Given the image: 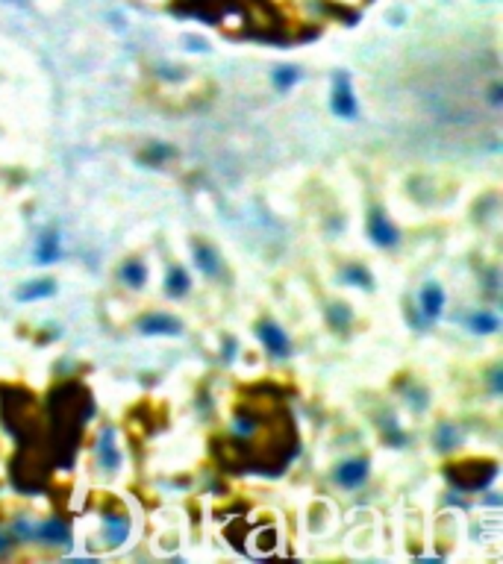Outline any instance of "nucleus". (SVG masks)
<instances>
[{
    "mask_svg": "<svg viewBox=\"0 0 503 564\" xmlns=\"http://www.w3.org/2000/svg\"><path fill=\"white\" fill-rule=\"evenodd\" d=\"M194 264H198V271L203 276H209V280H215L218 273H221V256H218V250L212 244H206V241H198L194 244Z\"/></svg>",
    "mask_w": 503,
    "mask_h": 564,
    "instance_id": "11",
    "label": "nucleus"
},
{
    "mask_svg": "<svg viewBox=\"0 0 503 564\" xmlns=\"http://www.w3.org/2000/svg\"><path fill=\"white\" fill-rule=\"evenodd\" d=\"M97 464H101V470L106 473H118L124 464V452L121 447H118V432L115 426H103L101 435H97Z\"/></svg>",
    "mask_w": 503,
    "mask_h": 564,
    "instance_id": "4",
    "label": "nucleus"
},
{
    "mask_svg": "<svg viewBox=\"0 0 503 564\" xmlns=\"http://www.w3.org/2000/svg\"><path fill=\"white\" fill-rule=\"evenodd\" d=\"M15 538L21 541H39V544H68L71 541V526L62 521V517H50V521H32V517H15L12 529H9Z\"/></svg>",
    "mask_w": 503,
    "mask_h": 564,
    "instance_id": "1",
    "label": "nucleus"
},
{
    "mask_svg": "<svg viewBox=\"0 0 503 564\" xmlns=\"http://www.w3.org/2000/svg\"><path fill=\"white\" fill-rule=\"evenodd\" d=\"M465 326L471 329L474 335H491V333H497L500 329V317L495 312H489V309H477V312L468 315Z\"/></svg>",
    "mask_w": 503,
    "mask_h": 564,
    "instance_id": "14",
    "label": "nucleus"
},
{
    "mask_svg": "<svg viewBox=\"0 0 503 564\" xmlns=\"http://www.w3.org/2000/svg\"><path fill=\"white\" fill-rule=\"evenodd\" d=\"M489 385H491V394H503V368L497 364V368H491V373H489Z\"/></svg>",
    "mask_w": 503,
    "mask_h": 564,
    "instance_id": "21",
    "label": "nucleus"
},
{
    "mask_svg": "<svg viewBox=\"0 0 503 564\" xmlns=\"http://www.w3.org/2000/svg\"><path fill=\"white\" fill-rule=\"evenodd\" d=\"M300 80V71L294 65H280V68L271 71V83H274L277 92H289L291 85H298Z\"/></svg>",
    "mask_w": 503,
    "mask_h": 564,
    "instance_id": "18",
    "label": "nucleus"
},
{
    "mask_svg": "<svg viewBox=\"0 0 503 564\" xmlns=\"http://www.w3.org/2000/svg\"><path fill=\"white\" fill-rule=\"evenodd\" d=\"M192 291V276L185 268H180V264H174V268L168 271L165 276V294L171 297V300H183L185 294Z\"/></svg>",
    "mask_w": 503,
    "mask_h": 564,
    "instance_id": "13",
    "label": "nucleus"
},
{
    "mask_svg": "<svg viewBox=\"0 0 503 564\" xmlns=\"http://www.w3.org/2000/svg\"><path fill=\"white\" fill-rule=\"evenodd\" d=\"M327 320L333 329H347L353 324V312L347 309V303H330L327 306Z\"/></svg>",
    "mask_w": 503,
    "mask_h": 564,
    "instance_id": "19",
    "label": "nucleus"
},
{
    "mask_svg": "<svg viewBox=\"0 0 503 564\" xmlns=\"http://www.w3.org/2000/svg\"><path fill=\"white\" fill-rule=\"evenodd\" d=\"M59 256H62V236H59V229L50 227L36 238V262L53 264V262H59Z\"/></svg>",
    "mask_w": 503,
    "mask_h": 564,
    "instance_id": "10",
    "label": "nucleus"
},
{
    "mask_svg": "<svg viewBox=\"0 0 503 564\" xmlns=\"http://www.w3.org/2000/svg\"><path fill=\"white\" fill-rule=\"evenodd\" d=\"M368 236H371V241H374L377 247H382V250H391V247L400 244L398 227L391 224V220L386 218V212H382V209H377V206L368 212Z\"/></svg>",
    "mask_w": 503,
    "mask_h": 564,
    "instance_id": "6",
    "label": "nucleus"
},
{
    "mask_svg": "<svg viewBox=\"0 0 503 564\" xmlns=\"http://www.w3.org/2000/svg\"><path fill=\"white\" fill-rule=\"evenodd\" d=\"M57 294V282L53 280H32V282H24L21 289L15 291V297L21 303H30V300H45V297H53Z\"/></svg>",
    "mask_w": 503,
    "mask_h": 564,
    "instance_id": "15",
    "label": "nucleus"
},
{
    "mask_svg": "<svg viewBox=\"0 0 503 564\" xmlns=\"http://www.w3.org/2000/svg\"><path fill=\"white\" fill-rule=\"evenodd\" d=\"M444 303H447V297H444V289L439 282H427V285H424L421 294H418V309H421V320H424V324L439 320L442 312H444Z\"/></svg>",
    "mask_w": 503,
    "mask_h": 564,
    "instance_id": "8",
    "label": "nucleus"
},
{
    "mask_svg": "<svg viewBox=\"0 0 503 564\" xmlns=\"http://www.w3.org/2000/svg\"><path fill=\"white\" fill-rule=\"evenodd\" d=\"M256 335L262 341V347L268 350V356H274V359L291 356V338H289L286 329L277 324V320H259Z\"/></svg>",
    "mask_w": 503,
    "mask_h": 564,
    "instance_id": "5",
    "label": "nucleus"
},
{
    "mask_svg": "<svg viewBox=\"0 0 503 564\" xmlns=\"http://www.w3.org/2000/svg\"><path fill=\"white\" fill-rule=\"evenodd\" d=\"M342 280H345V282H351V285H356V289H365V291H371V289H374V280H371L368 268H362V264H359V262H351V264H345V271H342Z\"/></svg>",
    "mask_w": 503,
    "mask_h": 564,
    "instance_id": "17",
    "label": "nucleus"
},
{
    "mask_svg": "<svg viewBox=\"0 0 503 564\" xmlns=\"http://www.w3.org/2000/svg\"><path fill=\"white\" fill-rule=\"evenodd\" d=\"M407 397H409L407 403L415 408V412H424V408H427V400H430V397H427V391H424V388H415V385H409Z\"/></svg>",
    "mask_w": 503,
    "mask_h": 564,
    "instance_id": "20",
    "label": "nucleus"
},
{
    "mask_svg": "<svg viewBox=\"0 0 503 564\" xmlns=\"http://www.w3.org/2000/svg\"><path fill=\"white\" fill-rule=\"evenodd\" d=\"M12 541H15V535H12V532H0V556L12 550Z\"/></svg>",
    "mask_w": 503,
    "mask_h": 564,
    "instance_id": "23",
    "label": "nucleus"
},
{
    "mask_svg": "<svg viewBox=\"0 0 503 564\" xmlns=\"http://www.w3.org/2000/svg\"><path fill=\"white\" fill-rule=\"evenodd\" d=\"M368 477H371V464H368V459H362V456H353V459L338 461L336 470H333L336 485H338V488H347V491L362 488V485L368 482Z\"/></svg>",
    "mask_w": 503,
    "mask_h": 564,
    "instance_id": "3",
    "label": "nucleus"
},
{
    "mask_svg": "<svg viewBox=\"0 0 503 564\" xmlns=\"http://www.w3.org/2000/svg\"><path fill=\"white\" fill-rule=\"evenodd\" d=\"M330 112L342 121H353L359 115V101L353 94V80L347 71L333 74V92H330Z\"/></svg>",
    "mask_w": 503,
    "mask_h": 564,
    "instance_id": "2",
    "label": "nucleus"
},
{
    "mask_svg": "<svg viewBox=\"0 0 503 564\" xmlns=\"http://www.w3.org/2000/svg\"><path fill=\"white\" fill-rule=\"evenodd\" d=\"M118 280H121L127 289L141 291L145 289V282H147V264L141 259H127L121 268H118Z\"/></svg>",
    "mask_w": 503,
    "mask_h": 564,
    "instance_id": "12",
    "label": "nucleus"
},
{
    "mask_svg": "<svg viewBox=\"0 0 503 564\" xmlns=\"http://www.w3.org/2000/svg\"><path fill=\"white\" fill-rule=\"evenodd\" d=\"M138 333L141 335H183V320L174 317L168 312H150L138 320Z\"/></svg>",
    "mask_w": 503,
    "mask_h": 564,
    "instance_id": "7",
    "label": "nucleus"
},
{
    "mask_svg": "<svg viewBox=\"0 0 503 564\" xmlns=\"http://www.w3.org/2000/svg\"><path fill=\"white\" fill-rule=\"evenodd\" d=\"M433 441H435V450L439 452H451V450H456L459 447V429L453 426V424H439L435 426V432H433Z\"/></svg>",
    "mask_w": 503,
    "mask_h": 564,
    "instance_id": "16",
    "label": "nucleus"
},
{
    "mask_svg": "<svg viewBox=\"0 0 503 564\" xmlns=\"http://www.w3.org/2000/svg\"><path fill=\"white\" fill-rule=\"evenodd\" d=\"M103 523V535H106V547H121L124 541L130 538V514L124 512H106L101 517Z\"/></svg>",
    "mask_w": 503,
    "mask_h": 564,
    "instance_id": "9",
    "label": "nucleus"
},
{
    "mask_svg": "<svg viewBox=\"0 0 503 564\" xmlns=\"http://www.w3.org/2000/svg\"><path fill=\"white\" fill-rule=\"evenodd\" d=\"M489 103L495 106V109H500V103H503V85L500 83H495L489 88Z\"/></svg>",
    "mask_w": 503,
    "mask_h": 564,
    "instance_id": "22",
    "label": "nucleus"
}]
</instances>
